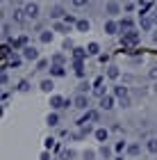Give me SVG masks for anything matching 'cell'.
<instances>
[{
    "label": "cell",
    "mask_w": 157,
    "mask_h": 160,
    "mask_svg": "<svg viewBox=\"0 0 157 160\" xmlns=\"http://www.w3.org/2000/svg\"><path fill=\"white\" fill-rule=\"evenodd\" d=\"M82 158H84V160H96V158H98V151H91V149H89V151H84V153H82Z\"/></svg>",
    "instance_id": "37"
},
{
    "label": "cell",
    "mask_w": 157,
    "mask_h": 160,
    "mask_svg": "<svg viewBox=\"0 0 157 160\" xmlns=\"http://www.w3.org/2000/svg\"><path fill=\"white\" fill-rule=\"evenodd\" d=\"M2 34H5V37L9 34V23H5V25H2Z\"/></svg>",
    "instance_id": "46"
},
{
    "label": "cell",
    "mask_w": 157,
    "mask_h": 160,
    "mask_svg": "<svg viewBox=\"0 0 157 160\" xmlns=\"http://www.w3.org/2000/svg\"><path fill=\"white\" fill-rule=\"evenodd\" d=\"M82 121H100V110H87V117Z\"/></svg>",
    "instance_id": "23"
},
{
    "label": "cell",
    "mask_w": 157,
    "mask_h": 160,
    "mask_svg": "<svg viewBox=\"0 0 157 160\" xmlns=\"http://www.w3.org/2000/svg\"><path fill=\"white\" fill-rule=\"evenodd\" d=\"M77 21H80V18H75L73 14H66V16H64V23H66V25H77Z\"/></svg>",
    "instance_id": "34"
},
{
    "label": "cell",
    "mask_w": 157,
    "mask_h": 160,
    "mask_svg": "<svg viewBox=\"0 0 157 160\" xmlns=\"http://www.w3.org/2000/svg\"><path fill=\"white\" fill-rule=\"evenodd\" d=\"M62 16H66V12H64V7L62 5H53L50 7V18H62Z\"/></svg>",
    "instance_id": "16"
},
{
    "label": "cell",
    "mask_w": 157,
    "mask_h": 160,
    "mask_svg": "<svg viewBox=\"0 0 157 160\" xmlns=\"http://www.w3.org/2000/svg\"><path fill=\"white\" fill-rule=\"evenodd\" d=\"M150 18H153V23L157 25V9H153V14H150Z\"/></svg>",
    "instance_id": "47"
},
{
    "label": "cell",
    "mask_w": 157,
    "mask_h": 160,
    "mask_svg": "<svg viewBox=\"0 0 157 160\" xmlns=\"http://www.w3.org/2000/svg\"><path fill=\"white\" fill-rule=\"evenodd\" d=\"M73 158H75L73 149H62V160H73Z\"/></svg>",
    "instance_id": "31"
},
{
    "label": "cell",
    "mask_w": 157,
    "mask_h": 160,
    "mask_svg": "<svg viewBox=\"0 0 157 160\" xmlns=\"http://www.w3.org/2000/svg\"><path fill=\"white\" fill-rule=\"evenodd\" d=\"M118 105H121V108H130V105H132V101H130V96L121 98V101H118Z\"/></svg>",
    "instance_id": "39"
},
{
    "label": "cell",
    "mask_w": 157,
    "mask_h": 160,
    "mask_svg": "<svg viewBox=\"0 0 157 160\" xmlns=\"http://www.w3.org/2000/svg\"><path fill=\"white\" fill-rule=\"evenodd\" d=\"M89 92H94V89H91V85L87 82V80H82V82L77 85V94H89Z\"/></svg>",
    "instance_id": "28"
},
{
    "label": "cell",
    "mask_w": 157,
    "mask_h": 160,
    "mask_svg": "<svg viewBox=\"0 0 157 160\" xmlns=\"http://www.w3.org/2000/svg\"><path fill=\"white\" fill-rule=\"evenodd\" d=\"M107 78H109V80H118L121 78V69L114 67V64H112V67H107Z\"/></svg>",
    "instance_id": "20"
},
{
    "label": "cell",
    "mask_w": 157,
    "mask_h": 160,
    "mask_svg": "<svg viewBox=\"0 0 157 160\" xmlns=\"http://www.w3.org/2000/svg\"><path fill=\"white\" fill-rule=\"evenodd\" d=\"M114 151H116V153H121V151H127V144H125L123 140H121L118 144H114Z\"/></svg>",
    "instance_id": "38"
},
{
    "label": "cell",
    "mask_w": 157,
    "mask_h": 160,
    "mask_svg": "<svg viewBox=\"0 0 157 160\" xmlns=\"http://www.w3.org/2000/svg\"><path fill=\"white\" fill-rule=\"evenodd\" d=\"M66 76V69L59 67V64H50V78H64Z\"/></svg>",
    "instance_id": "12"
},
{
    "label": "cell",
    "mask_w": 157,
    "mask_h": 160,
    "mask_svg": "<svg viewBox=\"0 0 157 160\" xmlns=\"http://www.w3.org/2000/svg\"><path fill=\"white\" fill-rule=\"evenodd\" d=\"M118 25H121V30H123V32H130V30H132V25H134V21L125 16V18H121V21H118Z\"/></svg>",
    "instance_id": "22"
},
{
    "label": "cell",
    "mask_w": 157,
    "mask_h": 160,
    "mask_svg": "<svg viewBox=\"0 0 157 160\" xmlns=\"http://www.w3.org/2000/svg\"><path fill=\"white\" fill-rule=\"evenodd\" d=\"M127 156H139L141 153V144L139 142H132V144H127V151H125Z\"/></svg>",
    "instance_id": "21"
},
{
    "label": "cell",
    "mask_w": 157,
    "mask_h": 160,
    "mask_svg": "<svg viewBox=\"0 0 157 160\" xmlns=\"http://www.w3.org/2000/svg\"><path fill=\"white\" fill-rule=\"evenodd\" d=\"M107 14H109V16H116V14H121V5L116 2V0H109V2H107Z\"/></svg>",
    "instance_id": "17"
},
{
    "label": "cell",
    "mask_w": 157,
    "mask_h": 160,
    "mask_svg": "<svg viewBox=\"0 0 157 160\" xmlns=\"http://www.w3.org/2000/svg\"><path fill=\"white\" fill-rule=\"evenodd\" d=\"M64 48H66V50H68V48H71V50H73L75 46H73V41H71V39H66V41H64Z\"/></svg>",
    "instance_id": "44"
},
{
    "label": "cell",
    "mask_w": 157,
    "mask_h": 160,
    "mask_svg": "<svg viewBox=\"0 0 157 160\" xmlns=\"http://www.w3.org/2000/svg\"><path fill=\"white\" fill-rule=\"evenodd\" d=\"M73 108H77V110H89V94H77L73 98Z\"/></svg>",
    "instance_id": "3"
},
{
    "label": "cell",
    "mask_w": 157,
    "mask_h": 160,
    "mask_svg": "<svg viewBox=\"0 0 157 160\" xmlns=\"http://www.w3.org/2000/svg\"><path fill=\"white\" fill-rule=\"evenodd\" d=\"M94 96L100 101L103 96H107V87L103 85V78H98V82H96V87H94Z\"/></svg>",
    "instance_id": "7"
},
{
    "label": "cell",
    "mask_w": 157,
    "mask_h": 160,
    "mask_svg": "<svg viewBox=\"0 0 157 160\" xmlns=\"http://www.w3.org/2000/svg\"><path fill=\"white\" fill-rule=\"evenodd\" d=\"M98 156H100L103 160H112V156H114V149L109 147V144H100V147H98Z\"/></svg>",
    "instance_id": "6"
},
{
    "label": "cell",
    "mask_w": 157,
    "mask_h": 160,
    "mask_svg": "<svg viewBox=\"0 0 157 160\" xmlns=\"http://www.w3.org/2000/svg\"><path fill=\"white\" fill-rule=\"evenodd\" d=\"M139 25H141V30H150L155 23H153L150 16H141V18H139Z\"/></svg>",
    "instance_id": "24"
},
{
    "label": "cell",
    "mask_w": 157,
    "mask_h": 160,
    "mask_svg": "<svg viewBox=\"0 0 157 160\" xmlns=\"http://www.w3.org/2000/svg\"><path fill=\"white\" fill-rule=\"evenodd\" d=\"M39 89L44 92V94H50L55 89V82H53V78H46V80H41V85H39Z\"/></svg>",
    "instance_id": "15"
},
{
    "label": "cell",
    "mask_w": 157,
    "mask_h": 160,
    "mask_svg": "<svg viewBox=\"0 0 157 160\" xmlns=\"http://www.w3.org/2000/svg\"><path fill=\"white\" fill-rule=\"evenodd\" d=\"M50 62H53V64H59V67H64V64H66V57H64L62 53H55V55L50 57Z\"/></svg>",
    "instance_id": "30"
},
{
    "label": "cell",
    "mask_w": 157,
    "mask_h": 160,
    "mask_svg": "<svg viewBox=\"0 0 157 160\" xmlns=\"http://www.w3.org/2000/svg\"><path fill=\"white\" fill-rule=\"evenodd\" d=\"M16 2H25V0H16Z\"/></svg>",
    "instance_id": "50"
},
{
    "label": "cell",
    "mask_w": 157,
    "mask_h": 160,
    "mask_svg": "<svg viewBox=\"0 0 157 160\" xmlns=\"http://www.w3.org/2000/svg\"><path fill=\"white\" fill-rule=\"evenodd\" d=\"M118 30H121L118 21H114V18H109V21H105V32H107V34H116Z\"/></svg>",
    "instance_id": "10"
},
{
    "label": "cell",
    "mask_w": 157,
    "mask_h": 160,
    "mask_svg": "<svg viewBox=\"0 0 157 160\" xmlns=\"http://www.w3.org/2000/svg\"><path fill=\"white\" fill-rule=\"evenodd\" d=\"M48 64H53L50 60H44V57H41V60L37 62V71H46L48 69Z\"/></svg>",
    "instance_id": "32"
},
{
    "label": "cell",
    "mask_w": 157,
    "mask_h": 160,
    "mask_svg": "<svg viewBox=\"0 0 157 160\" xmlns=\"http://www.w3.org/2000/svg\"><path fill=\"white\" fill-rule=\"evenodd\" d=\"M73 71H75L77 78H84V76H87V71H84V62H82V60H73Z\"/></svg>",
    "instance_id": "11"
},
{
    "label": "cell",
    "mask_w": 157,
    "mask_h": 160,
    "mask_svg": "<svg viewBox=\"0 0 157 160\" xmlns=\"http://www.w3.org/2000/svg\"><path fill=\"white\" fill-rule=\"evenodd\" d=\"M23 12H25V16H27V18H32V21H34V18H39V5H37V2H27Z\"/></svg>",
    "instance_id": "5"
},
{
    "label": "cell",
    "mask_w": 157,
    "mask_h": 160,
    "mask_svg": "<svg viewBox=\"0 0 157 160\" xmlns=\"http://www.w3.org/2000/svg\"><path fill=\"white\" fill-rule=\"evenodd\" d=\"M23 57H25L27 62H39V60H41V57H39V50L34 48V46H25V48H23Z\"/></svg>",
    "instance_id": "4"
},
{
    "label": "cell",
    "mask_w": 157,
    "mask_h": 160,
    "mask_svg": "<svg viewBox=\"0 0 157 160\" xmlns=\"http://www.w3.org/2000/svg\"><path fill=\"white\" fill-rule=\"evenodd\" d=\"M150 78H153V80H157V69H153V71H150Z\"/></svg>",
    "instance_id": "48"
},
{
    "label": "cell",
    "mask_w": 157,
    "mask_h": 160,
    "mask_svg": "<svg viewBox=\"0 0 157 160\" xmlns=\"http://www.w3.org/2000/svg\"><path fill=\"white\" fill-rule=\"evenodd\" d=\"M87 53H89V55H94V57H98V55H100V46H98L96 41H91L89 46H87Z\"/></svg>",
    "instance_id": "26"
},
{
    "label": "cell",
    "mask_w": 157,
    "mask_h": 160,
    "mask_svg": "<svg viewBox=\"0 0 157 160\" xmlns=\"http://www.w3.org/2000/svg\"><path fill=\"white\" fill-rule=\"evenodd\" d=\"M89 53H87V48H80V46H75L73 48V60H84Z\"/></svg>",
    "instance_id": "25"
},
{
    "label": "cell",
    "mask_w": 157,
    "mask_h": 160,
    "mask_svg": "<svg viewBox=\"0 0 157 160\" xmlns=\"http://www.w3.org/2000/svg\"><path fill=\"white\" fill-rule=\"evenodd\" d=\"M116 160H123V158H116Z\"/></svg>",
    "instance_id": "51"
},
{
    "label": "cell",
    "mask_w": 157,
    "mask_h": 160,
    "mask_svg": "<svg viewBox=\"0 0 157 160\" xmlns=\"http://www.w3.org/2000/svg\"><path fill=\"white\" fill-rule=\"evenodd\" d=\"M114 103H116V96H114V94H107V96H103L98 101V108H100L103 112H109V110H114Z\"/></svg>",
    "instance_id": "1"
},
{
    "label": "cell",
    "mask_w": 157,
    "mask_h": 160,
    "mask_svg": "<svg viewBox=\"0 0 157 160\" xmlns=\"http://www.w3.org/2000/svg\"><path fill=\"white\" fill-rule=\"evenodd\" d=\"M153 43H157V30L153 32Z\"/></svg>",
    "instance_id": "49"
},
{
    "label": "cell",
    "mask_w": 157,
    "mask_h": 160,
    "mask_svg": "<svg viewBox=\"0 0 157 160\" xmlns=\"http://www.w3.org/2000/svg\"><path fill=\"white\" fill-rule=\"evenodd\" d=\"M53 147H55V140H53V137H48V140H46V151L53 149Z\"/></svg>",
    "instance_id": "43"
},
{
    "label": "cell",
    "mask_w": 157,
    "mask_h": 160,
    "mask_svg": "<svg viewBox=\"0 0 157 160\" xmlns=\"http://www.w3.org/2000/svg\"><path fill=\"white\" fill-rule=\"evenodd\" d=\"M0 82H2V87L9 85V76H7V71H2V73H0Z\"/></svg>",
    "instance_id": "40"
},
{
    "label": "cell",
    "mask_w": 157,
    "mask_h": 160,
    "mask_svg": "<svg viewBox=\"0 0 157 160\" xmlns=\"http://www.w3.org/2000/svg\"><path fill=\"white\" fill-rule=\"evenodd\" d=\"M27 16H25V12L23 9H16V12H14V21H16V23H21V21H25Z\"/></svg>",
    "instance_id": "36"
},
{
    "label": "cell",
    "mask_w": 157,
    "mask_h": 160,
    "mask_svg": "<svg viewBox=\"0 0 157 160\" xmlns=\"http://www.w3.org/2000/svg\"><path fill=\"white\" fill-rule=\"evenodd\" d=\"M98 60H100L103 64H107V62H109V55H107V53H100V55H98Z\"/></svg>",
    "instance_id": "42"
},
{
    "label": "cell",
    "mask_w": 157,
    "mask_h": 160,
    "mask_svg": "<svg viewBox=\"0 0 157 160\" xmlns=\"http://www.w3.org/2000/svg\"><path fill=\"white\" fill-rule=\"evenodd\" d=\"M46 123H48L50 128H57V126H59V114H57V112H48Z\"/></svg>",
    "instance_id": "18"
},
{
    "label": "cell",
    "mask_w": 157,
    "mask_h": 160,
    "mask_svg": "<svg viewBox=\"0 0 157 160\" xmlns=\"http://www.w3.org/2000/svg\"><path fill=\"white\" fill-rule=\"evenodd\" d=\"M71 2H73L75 7H87V2H89V0H71Z\"/></svg>",
    "instance_id": "41"
},
{
    "label": "cell",
    "mask_w": 157,
    "mask_h": 160,
    "mask_svg": "<svg viewBox=\"0 0 157 160\" xmlns=\"http://www.w3.org/2000/svg\"><path fill=\"white\" fill-rule=\"evenodd\" d=\"M27 41H30V39H27V34H21L18 39H12V48L14 50H23L27 46Z\"/></svg>",
    "instance_id": "8"
},
{
    "label": "cell",
    "mask_w": 157,
    "mask_h": 160,
    "mask_svg": "<svg viewBox=\"0 0 157 160\" xmlns=\"http://www.w3.org/2000/svg\"><path fill=\"white\" fill-rule=\"evenodd\" d=\"M39 41H41V43H50V41H53V32H50V30H44V32L39 34Z\"/></svg>",
    "instance_id": "29"
},
{
    "label": "cell",
    "mask_w": 157,
    "mask_h": 160,
    "mask_svg": "<svg viewBox=\"0 0 157 160\" xmlns=\"http://www.w3.org/2000/svg\"><path fill=\"white\" fill-rule=\"evenodd\" d=\"M53 30H55V32H68V25H66V23H59V21H57V23L53 25Z\"/></svg>",
    "instance_id": "35"
},
{
    "label": "cell",
    "mask_w": 157,
    "mask_h": 160,
    "mask_svg": "<svg viewBox=\"0 0 157 160\" xmlns=\"http://www.w3.org/2000/svg\"><path fill=\"white\" fill-rule=\"evenodd\" d=\"M16 89L25 94V92H30V89H32V87H30V82H27V80H21V82H18V87H16Z\"/></svg>",
    "instance_id": "33"
},
{
    "label": "cell",
    "mask_w": 157,
    "mask_h": 160,
    "mask_svg": "<svg viewBox=\"0 0 157 160\" xmlns=\"http://www.w3.org/2000/svg\"><path fill=\"white\" fill-rule=\"evenodd\" d=\"M112 94H114V96H116L118 101H121V98H125V96H130V92H127V87H123V85H116V87H114V89H112Z\"/></svg>",
    "instance_id": "14"
},
{
    "label": "cell",
    "mask_w": 157,
    "mask_h": 160,
    "mask_svg": "<svg viewBox=\"0 0 157 160\" xmlns=\"http://www.w3.org/2000/svg\"><path fill=\"white\" fill-rule=\"evenodd\" d=\"M94 137H96V140L100 142V144H105L107 140H109V130H107L105 126H100V128H96V133H94Z\"/></svg>",
    "instance_id": "9"
},
{
    "label": "cell",
    "mask_w": 157,
    "mask_h": 160,
    "mask_svg": "<svg viewBox=\"0 0 157 160\" xmlns=\"http://www.w3.org/2000/svg\"><path fill=\"white\" fill-rule=\"evenodd\" d=\"M146 151L153 153V156H157V137H148L146 140Z\"/></svg>",
    "instance_id": "19"
},
{
    "label": "cell",
    "mask_w": 157,
    "mask_h": 160,
    "mask_svg": "<svg viewBox=\"0 0 157 160\" xmlns=\"http://www.w3.org/2000/svg\"><path fill=\"white\" fill-rule=\"evenodd\" d=\"M23 60H25L23 55H12L9 62H7V69H18L21 64H23Z\"/></svg>",
    "instance_id": "13"
},
{
    "label": "cell",
    "mask_w": 157,
    "mask_h": 160,
    "mask_svg": "<svg viewBox=\"0 0 157 160\" xmlns=\"http://www.w3.org/2000/svg\"><path fill=\"white\" fill-rule=\"evenodd\" d=\"M77 30H80V32H89V28H91V23H89V21L87 18H80V21H77Z\"/></svg>",
    "instance_id": "27"
},
{
    "label": "cell",
    "mask_w": 157,
    "mask_h": 160,
    "mask_svg": "<svg viewBox=\"0 0 157 160\" xmlns=\"http://www.w3.org/2000/svg\"><path fill=\"white\" fill-rule=\"evenodd\" d=\"M141 41V34L137 30H130V32H123V46H137Z\"/></svg>",
    "instance_id": "2"
},
{
    "label": "cell",
    "mask_w": 157,
    "mask_h": 160,
    "mask_svg": "<svg viewBox=\"0 0 157 160\" xmlns=\"http://www.w3.org/2000/svg\"><path fill=\"white\" fill-rule=\"evenodd\" d=\"M39 158H41V160H50V153H48V151H41Z\"/></svg>",
    "instance_id": "45"
}]
</instances>
